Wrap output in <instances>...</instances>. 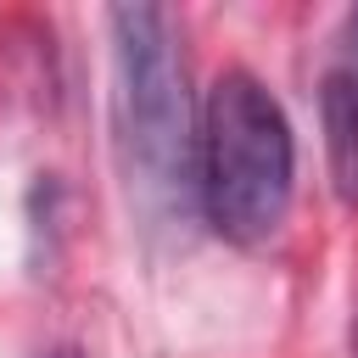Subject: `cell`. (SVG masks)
<instances>
[{
	"instance_id": "5b68a950",
	"label": "cell",
	"mask_w": 358,
	"mask_h": 358,
	"mask_svg": "<svg viewBox=\"0 0 358 358\" xmlns=\"http://www.w3.org/2000/svg\"><path fill=\"white\" fill-rule=\"evenodd\" d=\"M352 358H358V308H352Z\"/></svg>"
},
{
	"instance_id": "3957f363",
	"label": "cell",
	"mask_w": 358,
	"mask_h": 358,
	"mask_svg": "<svg viewBox=\"0 0 358 358\" xmlns=\"http://www.w3.org/2000/svg\"><path fill=\"white\" fill-rule=\"evenodd\" d=\"M319 117L330 185L347 207H358V6L330 34V62L319 73Z\"/></svg>"
},
{
	"instance_id": "7a4b0ae2",
	"label": "cell",
	"mask_w": 358,
	"mask_h": 358,
	"mask_svg": "<svg viewBox=\"0 0 358 358\" xmlns=\"http://www.w3.org/2000/svg\"><path fill=\"white\" fill-rule=\"evenodd\" d=\"M201 224L229 246H263L296 201V129L252 67H224L201 106L196 157Z\"/></svg>"
},
{
	"instance_id": "6da1fadb",
	"label": "cell",
	"mask_w": 358,
	"mask_h": 358,
	"mask_svg": "<svg viewBox=\"0 0 358 358\" xmlns=\"http://www.w3.org/2000/svg\"><path fill=\"white\" fill-rule=\"evenodd\" d=\"M112 134L134 213L145 229H185L201 218L196 201V157L201 123L185 84L179 22L162 6H112Z\"/></svg>"
},
{
	"instance_id": "277c9868",
	"label": "cell",
	"mask_w": 358,
	"mask_h": 358,
	"mask_svg": "<svg viewBox=\"0 0 358 358\" xmlns=\"http://www.w3.org/2000/svg\"><path fill=\"white\" fill-rule=\"evenodd\" d=\"M45 358H84V352H78V347H73V341H67V347H50V352H45Z\"/></svg>"
}]
</instances>
